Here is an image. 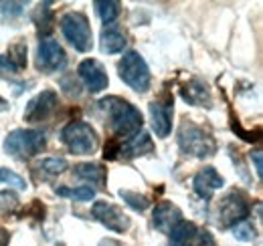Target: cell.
<instances>
[{
	"instance_id": "9c48e42d",
	"label": "cell",
	"mask_w": 263,
	"mask_h": 246,
	"mask_svg": "<svg viewBox=\"0 0 263 246\" xmlns=\"http://www.w3.org/2000/svg\"><path fill=\"white\" fill-rule=\"evenodd\" d=\"M150 119H152V129L158 137H168L172 129V115H174V101L172 97L164 93L162 97L154 99L150 105Z\"/></svg>"
},
{
	"instance_id": "d4e9b609",
	"label": "cell",
	"mask_w": 263,
	"mask_h": 246,
	"mask_svg": "<svg viewBox=\"0 0 263 246\" xmlns=\"http://www.w3.org/2000/svg\"><path fill=\"white\" fill-rule=\"evenodd\" d=\"M39 168L51 176H57V174H63L67 170V159L65 157H47L39 163Z\"/></svg>"
},
{
	"instance_id": "2e32d148",
	"label": "cell",
	"mask_w": 263,
	"mask_h": 246,
	"mask_svg": "<svg viewBox=\"0 0 263 246\" xmlns=\"http://www.w3.org/2000/svg\"><path fill=\"white\" fill-rule=\"evenodd\" d=\"M182 97L186 103L191 105H202V107H211L213 99H211V91L209 85L200 79H193L184 89H182Z\"/></svg>"
},
{
	"instance_id": "4316f807",
	"label": "cell",
	"mask_w": 263,
	"mask_h": 246,
	"mask_svg": "<svg viewBox=\"0 0 263 246\" xmlns=\"http://www.w3.org/2000/svg\"><path fill=\"white\" fill-rule=\"evenodd\" d=\"M0 182H4V184H10L12 188H16V190H25V188H27L25 180H23L21 176H16L14 172H10V170H4V168H0Z\"/></svg>"
},
{
	"instance_id": "e0dca14e",
	"label": "cell",
	"mask_w": 263,
	"mask_h": 246,
	"mask_svg": "<svg viewBox=\"0 0 263 246\" xmlns=\"http://www.w3.org/2000/svg\"><path fill=\"white\" fill-rule=\"evenodd\" d=\"M73 174L83 180V182H89V184L98 186V188H103L105 186V180H107V174L103 170V166L99 163H77Z\"/></svg>"
},
{
	"instance_id": "6da1fadb",
	"label": "cell",
	"mask_w": 263,
	"mask_h": 246,
	"mask_svg": "<svg viewBox=\"0 0 263 246\" xmlns=\"http://www.w3.org/2000/svg\"><path fill=\"white\" fill-rule=\"evenodd\" d=\"M99 105L107 113L109 127L118 137L128 139V137L142 131V125H144L142 113H140V109H136L132 105L130 101H126L122 97H105V99L99 101Z\"/></svg>"
},
{
	"instance_id": "ba28073f",
	"label": "cell",
	"mask_w": 263,
	"mask_h": 246,
	"mask_svg": "<svg viewBox=\"0 0 263 246\" xmlns=\"http://www.w3.org/2000/svg\"><path fill=\"white\" fill-rule=\"evenodd\" d=\"M67 55L63 47L53 38H43L36 47V69L45 73H57L65 69Z\"/></svg>"
},
{
	"instance_id": "9a60e30c",
	"label": "cell",
	"mask_w": 263,
	"mask_h": 246,
	"mask_svg": "<svg viewBox=\"0 0 263 246\" xmlns=\"http://www.w3.org/2000/svg\"><path fill=\"white\" fill-rule=\"evenodd\" d=\"M154 150V144H152V139H150V135L146 133V131H140V133H136V135H132L128 137L122 146H120V154L124 155V157H138V155H146L150 154Z\"/></svg>"
},
{
	"instance_id": "484cf974",
	"label": "cell",
	"mask_w": 263,
	"mask_h": 246,
	"mask_svg": "<svg viewBox=\"0 0 263 246\" xmlns=\"http://www.w3.org/2000/svg\"><path fill=\"white\" fill-rule=\"evenodd\" d=\"M233 236L237 238V240H241V242H251L253 238H255V228L249 224V222H239L235 228H233Z\"/></svg>"
},
{
	"instance_id": "8992f818",
	"label": "cell",
	"mask_w": 263,
	"mask_h": 246,
	"mask_svg": "<svg viewBox=\"0 0 263 246\" xmlns=\"http://www.w3.org/2000/svg\"><path fill=\"white\" fill-rule=\"evenodd\" d=\"M61 31L71 47L79 53H87L93 47V32L83 12H67L61 16Z\"/></svg>"
},
{
	"instance_id": "ac0fdd59",
	"label": "cell",
	"mask_w": 263,
	"mask_h": 246,
	"mask_svg": "<svg viewBox=\"0 0 263 246\" xmlns=\"http://www.w3.org/2000/svg\"><path fill=\"white\" fill-rule=\"evenodd\" d=\"M198 228L193 222L180 220L172 230H170V246H193L197 238Z\"/></svg>"
},
{
	"instance_id": "f1b7e54d",
	"label": "cell",
	"mask_w": 263,
	"mask_h": 246,
	"mask_svg": "<svg viewBox=\"0 0 263 246\" xmlns=\"http://www.w3.org/2000/svg\"><path fill=\"white\" fill-rule=\"evenodd\" d=\"M0 6H4V8H2L4 14H8V16H18L27 4H25V2H2Z\"/></svg>"
},
{
	"instance_id": "7c38bea8",
	"label": "cell",
	"mask_w": 263,
	"mask_h": 246,
	"mask_svg": "<svg viewBox=\"0 0 263 246\" xmlns=\"http://www.w3.org/2000/svg\"><path fill=\"white\" fill-rule=\"evenodd\" d=\"M77 71H79L81 81L85 83V87L91 93H99L103 91V89H107L109 77H107L103 65L99 61H96V59H85V61H81Z\"/></svg>"
},
{
	"instance_id": "d6a6232c",
	"label": "cell",
	"mask_w": 263,
	"mask_h": 246,
	"mask_svg": "<svg viewBox=\"0 0 263 246\" xmlns=\"http://www.w3.org/2000/svg\"><path fill=\"white\" fill-rule=\"evenodd\" d=\"M4 109H6V101L0 97V111H4Z\"/></svg>"
},
{
	"instance_id": "52a82bcc",
	"label": "cell",
	"mask_w": 263,
	"mask_h": 246,
	"mask_svg": "<svg viewBox=\"0 0 263 246\" xmlns=\"http://www.w3.org/2000/svg\"><path fill=\"white\" fill-rule=\"evenodd\" d=\"M249 216V198L241 190L227 192L217 208V226L219 228H233Z\"/></svg>"
},
{
	"instance_id": "3957f363",
	"label": "cell",
	"mask_w": 263,
	"mask_h": 246,
	"mask_svg": "<svg viewBox=\"0 0 263 246\" xmlns=\"http://www.w3.org/2000/svg\"><path fill=\"white\" fill-rule=\"evenodd\" d=\"M47 146V137L39 129H14L4 139V152L16 159H31Z\"/></svg>"
},
{
	"instance_id": "4dcf8cb0",
	"label": "cell",
	"mask_w": 263,
	"mask_h": 246,
	"mask_svg": "<svg viewBox=\"0 0 263 246\" xmlns=\"http://www.w3.org/2000/svg\"><path fill=\"white\" fill-rule=\"evenodd\" d=\"M8 242H10V234H8V230L0 228V246H8Z\"/></svg>"
},
{
	"instance_id": "603a6c76",
	"label": "cell",
	"mask_w": 263,
	"mask_h": 246,
	"mask_svg": "<svg viewBox=\"0 0 263 246\" xmlns=\"http://www.w3.org/2000/svg\"><path fill=\"white\" fill-rule=\"evenodd\" d=\"M55 194L65 196V198H73L77 202H89L96 198V190L91 186H79V188H57Z\"/></svg>"
},
{
	"instance_id": "277c9868",
	"label": "cell",
	"mask_w": 263,
	"mask_h": 246,
	"mask_svg": "<svg viewBox=\"0 0 263 246\" xmlns=\"http://www.w3.org/2000/svg\"><path fill=\"white\" fill-rule=\"evenodd\" d=\"M118 71H120V79L136 93H146L150 89L152 75L140 53L128 51L122 57V61L118 63Z\"/></svg>"
},
{
	"instance_id": "7a4b0ae2",
	"label": "cell",
	"mask_w": 263,
	"mask_h": 246,
	"mask_svg": "<svg viewBox=\"0 0 263 246\" xmlns=\"http://www.w3.org/2000/svg\"><path fill=\"white\" fill-rule=\"evenodd\" d=\"M176 139H178V148L186 155H193V157H211L217 152L215 137L193 121L180 123Z\"/></svg>"
},
{
	"instance_id": "d6986e66",
	"label": "cell",
	"mask_w": 263,
	"mask_h": 246,
	"mask_svg": "<svg viewBox=\"0 0 263 246\" xmlns=\"http://www.w3.org/2000/svg\"><path fill=\"white\" fill-rule=\"evenodd\" d=\"M126 36L124 32L118 31L116 27H109V29H103L101 32V51L107 53V55H116V53H122L126 49Z\"/></svg>"
},
{
	"instance_id": "83f0119b",
	"label": "cell",
	"mask_w": 263,
	"mask_h": 246,
	"mask_svg": "<svg viewBox=\"0 0 263 246\" xmlns=\"http://www.w3.org/2000/svg\"><path fill=\"white\" fill-rule=\"evenodd\" d=\"M193 246H217V242H215V238L209 230H198Z\"/></svg>"
},
{
	"instance_id": "f546056e",
	"label": "cell",
	"mask_w": 263,
	"mask_h": 246,
	"mask_svg": "<svg viewBox=\"0 0 263 246\" xmlns=\"http://www.w3.org/2000/svg\"><path fill=\"white\" fill-rule=\"evenodd\" d=\"M251 161L255 163V174H257V178H261V174H263V155H261V152H253V154H251Z\"/></svg>"
},
{
	"instance_id": "7402d4cb",
	"label": "cell",
	"mask_w": 263,
	"mask_h": 246,
	"mask_svg": "<svg viewBox=\"0 0 263 246\" xmlns=\"http://www.w3.org/2000/svg\"><path fill=\"white\" fill-rule=\"evenodd\" d=\"M6 61L12 65V69H14L16 73L25 69V65H27V45H25L21 38H18L14 45H10Z\"/></svg>"
},
{
	"instance_id": "cb8c5ba5",
	"label": "cell",
	"mask_w": 263,
	"mask_h": 246,
	"mask_svg": "<svg viewBox=\"0 0 263 246\" xmlns=\"http://www.w3.org/2000/svg\"><path fill=\"white\" fill-rule=\"evenodd\" d=\"M120 198H122L130 208H134L136 212H144V210L150 206V200H148L146 196H142V194H138V192H132V190H120Z\"/></svg>"
},
{
	"instance_id": "8fae6325",
	"label": "cell",
	"mask_w": 263,
	"mask_h": 246,
	"mask_svg": "<svg viewBox=\"0 0 263 246\" xmlns=\"http://www.w3.org/2000/svg\"><path fill=\"white\" fill-rule=\"evenodd\" d=\"M57 107V93L47 89V91H41L39 95H34L33 99L27 103V109H25V119L31 123L45 121L53 109Z\"/></svg>"
},
{
	"instance_id": "44dd1931",
	"label": "cell",
	"mask_w": 263,
	"mask_h": 246,
	"mask_svg": "<svg viewBox=\"0 0 263 246\" xmlns=\"http://www.w3.org/2000/svg\"><path fill=\"white\" fill-rule=\"evenodd\" d=\"M33 20L36 25V31L39 34H49L53 31V12L49 8V4H41L33 14Z\"/></svg>"
},
{
	"instance_id": "ffe728a7",
	"label": "cell",
	"mask_w": 263,
	"mask_h": 246,
	"mask_svg": "<svg viewBox=\"0 0 263 246\" xmlns=\"http://www.w3.org/2000/svg\"><path fill=\"white\" fill-rule=\"evenodd\" d=\"M120 6H122V4L116 2V0H98V2H96V10H98L99 18H101L105 25H111V23L120 16V12H122Z\"/></svg>"
},
{
	"instance_id": "30bf717a",
	"label": "cell",
	"mask_w": 263,
	"mask_h": 246,
	"mask_svg": "<svg viewBox=\"0 0 263 246\" xmlns=\"http://www.w3.org/2000/svg\"><path fill=\"white\" fill-rule=\"evenodd\" d=\"M91 214L99 224H103L111 232H126L130 228V218L124 214L122 208H118L111 202H105V200L96 202L91 208Z\"/></svg>"
},
{
	"instance_id": "4fadbf2b",
	"label": "cell",
	"mask_w": 263,
	"mask_h": 246,
	"mask_svg": "<svg viewBox=\"0 0 263 246\" xmlns=\"http://www.w3.org/2000/svg\"><path fill=\"white\" fill-rule=\"evenodd\" d=\"M223 184H225L223 176L215 168H211V166L202 168L197 176H195V180H193V188H195V192H197L202 200H211L213 194L219 188H223Z\"/></svg>"
},
{
	"instance_id": "5bb4252c",
	"label": "cell",
	"mask_w": 263,
	"mask_h": 246,
	"mask_svg": "<svg viewBox=\"0 0 263 246\" xmlns=\"http://www.w3.org/2000/svg\"><path fill=\"white\" fill-rule=\"evenodd\" d=\"M182 220V212L178 206H174L172 202H160L156 208H154V216H152V222L156 226V230L170 234V230Z\"/></svg>"
},
{
	"instance_id": "1f68e13d",
	"label": "cell",
	"mask_w": 263,
	"mask_h": 246,
	"mask_svg": "<svg viewBox=\"0 0 263 246\" xmlns=\"http://www.w3.org/2000/svg\"><path fill=\"white\" fill-rule=\"evenodd\" d=\"M2 71H12V73H16L14 69H12V65L6 61V57H0V73Z\"/></svg>"
},
{
	"instance_id": "5b68a950",
	"label": "cell",
	"mask_w": 263,
	"mask_h": 246,
	"mask_svg": "<svg viewBox=\"0 0 263 246\" xmlns=\"http://www.w3.org/2000/svg\"><path fill=\"white\" fill-rule=\"evenodd\" d=\"M61 139L67 146V150L75 155H89L98 150L99 139L96 129L85 121L67 123L61 131Z\"/></svg>"
}]
</instances>
